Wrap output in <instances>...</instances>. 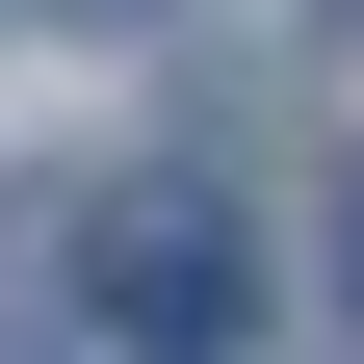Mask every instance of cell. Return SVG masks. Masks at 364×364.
I'll list each match as a JSON object with an SVG mask.
<instances>
[{
    "label": "cell",
    "instance_id": "3957f363",
    "mask_svg": "<svg viewBox=\"0 0 364 364\" xmlns=\"http://www.w3.org/2000/svg\"><path fill=\"white\" fill-rule=\"evenodd\" d=\"M53 26H156V0H53Z\"/></svg>",
    "mask_w": 364,
    "mask_h": 364
},
{
    "label": "cell",
    "instance_id": "6da1fadb",
    "mask_svg": "<svg viewBox=\"0 0 364 364\" xmlns=\"http://www.w3.org/2000/svg\"><path fill=\"white\" fill-rule=\"evenodd\" d=\"M78 287H105V338H208V364H235V312H260V235L208 208V182H130Z\"/></svg>",
    "mask_w": 364,
    "mask_h": 364
},
{
    "label": "cell",
    "instance_id": "7a4b0ae2",
    "mask_svg": "<svg viewBox=\"0 0 364 364\" xmlns=\"http://www.w3.org/2000/svg\"><path fill=\"white\" fill-rule=\"evenodd\" d=\"M338 287H364V156H338Z\"/></svg>",
    "mask_w": 364,
    "mask_h": 364
},
{
    "label": "cell",
    "instance_id": "277c9868",
    "mask_svg": "<svg viewBox=\"0 0 364 364\" xmlns=\"http://www.w3.org/2000/svg\"><path fill=\"white\" fill-rule=\"evenodd\" d=\"M338 26H364V0H338Z\"/></svg>",
    "mask_w": 364,
    "mask_h": 364
}]
</instances>
